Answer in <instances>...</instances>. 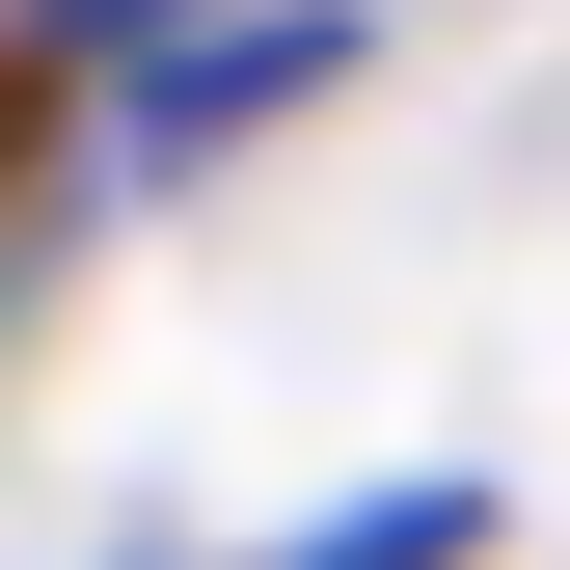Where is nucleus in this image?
I'll use <instances>...</instances> for the list:
<instances>
[{
  "mask_svg": "<svg viewBox=\"0 0 570 570\" xmlns=\"http://www.w3.org/2000/svg\"><path fill=\"white\" fill-rule=\"evenodd\" d=\"M82 28H109V0H82Z\"/></svg>",
  "mask_w": 570,
  "mask_h": 570,
  "instance_id": "f03ea898",
  "label": "nucleus"
},
{
  "mask_svg": "<svg viewBox=\"0 0 570 570\" xmlns=\"http://www.w3.org/2000/svg\"><path fill=\"white\" fill-rule=\"evenodd\" d=\"M462 543H489V517H462V489H381V517H326L299 570H462Z\"/></svg>",
  "mask_w": 570,
  "mask_h": 570,
  "instance_id": "f257e3e1",
  "label": "nucleus"
}]
</instances>
